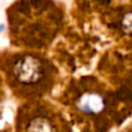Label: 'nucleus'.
Segmentation results:
<instances>
[{
	"instance_id": "1",
	"label": "nucleus",
	"mask_w": 132,
	"mask_h": 132,
	"mask_svg": "<svg viewBox=\"0 0 132 132\" xmlns=\"http://www.w3.org/2000/svg\"><path fill=\"white\" fill-rule=\"evenodd\" d=\"M71 114L75 122L96 126L97 132L107 128L110 122L111 98L110 95L97 84L79 86L73 100L70 102Z\"/></svg>"
},
{
	"instance_id": "2",
	"label": "nucleus",
	"mask_w": 132,
	"mask_h": 132,
	"mask_svg": "<svg viewBox=\"0 0 132 132\" xmlns=\"http://www.w3.org/2000/svg\"><path fill=\"white\" fill-rule=\"evenodd\" d=\"M12 74L19 85L31 89L32 95L43 96L52 90L57 70L48 58L24 53L18 56L13 62Z\"/></svg>"
},
{
	"instance_id": "3",
	"label": "nucleus",
	"mask_w": 132,
	"mask_h": 132,
	"mask_svg": "<svg viewBox=\"0 0 132 132\" xmlns=\"http://www.w3.org/2000/svg\"><path fill=\"white\" fill-rule=\"evenodd\" d=\"M23 132H72L70 122L49 102H37L29 110Z\"/></svg>"
},
{
	"instance_id": "4",
	"label": "nucleus",
	"mask_w": 132,
	"mask_h": 132,
	"mask_svg": "<svg viewBox=\"0 0 132 132\" xmlns=\"http://www.w3.org/2000/svg\"><path fill=\"white\" fill-rule=\"evenodd\" d=\"M118 29L123 32L125 36L132 37V5L124 9L119 15V19L117 21Z\"/></svg>"
},
{
	"instance_id": "5",
	"label": "nucleus",
	"mask_w": 132,
	"mask_h": 132,
	"mask_svg": "<svg viewBox=\"0 0 132 132\" xmlns=\"http://www.w3.org/2000/svg\"><path fill=\"white\" fill-rule=\"evenodd\" d=\"M124 132H132V125H130V126H129V128L126 129V130L124 131Z\"/></svg>"
},
{
	"instance_id": "6",
	"label": "nucleus",
	"mask_w": 132,
	"mask_h": 132,
	"mask_svg": "<svg viewBox=\"0 0 132 132\" xmlns=\"http://www.w3.org/2000/svg\"><path fill=\"white\" fill-rule=\"evenodd\" d=\"M2 28H4V26H0V32L2 31Z\"/></svg>"
}]
</instances>
